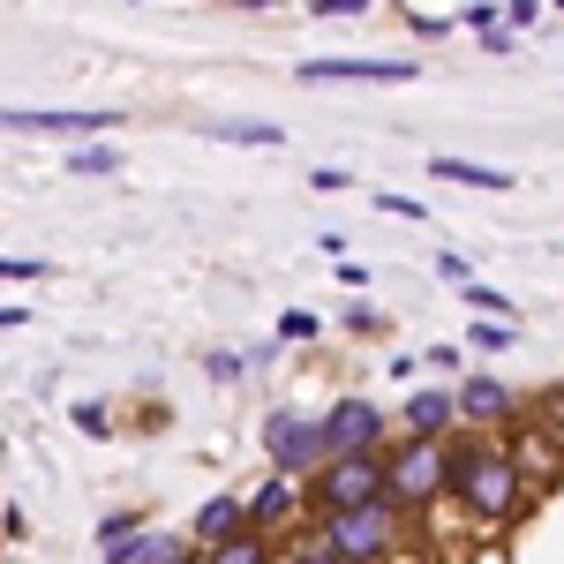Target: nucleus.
Returning a JSON list of instances; mask_svg holds the SVG:
<instances>
[{
  "mask_svg": "<svg viewBox=\"0 0 564 564\" xmlns=\"http://www.w3.org/2000/svg\"><path fill=\"white\" fill-rule=\"evenodd\" d=\"M316 332H324V324H316L308 308H286V316H279V339H294V347H302V339H316Z\"/></svg>",
  "mask_w": 564,
  "mask_h": 564,
  "instance_id": "26",
  "label": "nucleus"
},
{
  "mask_svg": "<svg viewBox=\"0 0 564 564\" xmlns=\"http://www.w3.org/2000/svg\"><path fill=\"white\" fill-rule=\"evenodd\" d=\"M406 23H414V39H444L452 31V15H406Z\"/></svg>",
  "mask_w": 564,
  "mask_h": 564,
  "instance_id": "33",
  "label": "nucleus"
},
{
  "mask_svg": "<svg viewBox=\"0 0 564 564\" xmlns=\"http://www.w3.org/2000/svg\"><path fill=\"white\" fill-rule=\"evenodd\" d=\"M181 564H204V550H181Z\"/></svg>",
  "mask_w": 564,
  "mask_h": 564,
  "instance_id": "36",
  "label": "nucleus"
},
{
  "mask_svg": "<svg viewBox=\"0 0 564 564\" xmlns=\"http://www.w3.org/2000/svg\"><path fill=\"white\" fill-rule=\"evenodd\" d=\"M430 174H436V181H459V188H520V181L505 174V166H481V159H452V151H436Z\"/></svg>",
  "mask_w": 564,
  "mask_h": 564,
  "instance_id": "14",
  "label": "nucleus"
},
{
  "mask_svg": "<svg viewBox=\"0 0 564 564\" xmlns=\"http://www.w3.org/2000/svg\"><path fill=\"white\" fill-rule=\"evenodd\" d=\"M68 174L113 181V174H121V151H113V143H76V151H68Z\"/></svg>",
  "mask_w": 564,
  "mask_h": 564,
  "instance_id": "17",
  "label": "nucleus"
},
{
  "mask_svg": "<svg viewBox=\"0 0 564 564\" xmlns=\"http://www.w3.org/2000/svg\"><path fill=\"white\" fill-rule=\"evenodd\" d=\"M234 534H249V512H241V489H218L196 505V527H188V542L196 550H218V542H234Z\"/></svg>",
  "mask_w": 564,
  "mask_h": 564,
  "instance_id": "12",
  "label": "nucleus"
},
{
  "mask_svg": "<svg viewBox=\"0 0 564 564\" xmlns=\"http://www.w3.org/2000/svg\"><path fill=\"white\" fill-rule=\"evenodd\" d=\"M212 143H257V151H271V143H286V129H271V121H218V129H204Z\"/></svg>",
  "mask_w": 564,
  "mask_h": 564,
  "instance_id": "18",
  "label": "nucleus"
},
{
  "mask_svg": "<svg viewBox=\"0 0 564 564\" xmlns=\"http://www.w3.org/2000/svg\"><path fill=\"white\" fill-rule=\"evenodd\" d=\"M212 377H218V384H241V377H249V361H241V354H212Z\"/></svg>",
  "mask_w": 564,
  "mask_h": 564,
  "instance_id": "32",
  "label": "nucleus"
},
{
  "mask_svg": "<svg viewBox=\"0 0 564 564\" xmlns=\"http://www.w3.org/2000/svg\"><path fill=\"white\" fill-rule=\"evenodd\" d=\"M308 534H316L324 557H339V564H391L406 550L414 520L399 505H369V512H332V520H316Z\"/></svg>",
  "mask_w": 564,
  "mask_h": 564,
  "instance_id": "3",
  "label": "nucleus"
},
{
  "mask_svg": "<svg viewBox=\"0 0 564 564\" xmlns=\"http://www.w3.org/2000/svg\"><path fill=\"white\" fill-rule=\"evenodd\" d=\"M369 8H377V0H308V15H324V23H332V15L347 23V15H369Z\"/></svg>",
  "mask_w": 564,
  "mask_h": 564,
  "instance_id": "27",
  "label": "nucleus"
},
{
  "mask_svg": "<svg viewBox=\"0 0 564 564\" xmlns=\"http://www.w3.org/2000/svg\"><path fill=\"white\" fill-rule=\"evenodd\" d=\"M422 68L414 61H399V53H332V61H302L294 68V84L324 90V84H414Z\"/></svg>",
  "mask_w": 564,
  "mask_h": 564,
  "instance_id": "7",
  "label": "nucleus"
},
{
  "mask_svg": "<svg viewBox=\"0 0 564 564\" xmlns=\"http://www.w3.org/2000/svg\"><path fill=\"white\" fill-rule=\"evenodd\" d=\"M391 430L444 444V436L459 430V399H452V391H406V406H399V422H391Z\"/></svg>",
  "mask_w": 564,
  "mask_h": 564,
  "instance_id": "11",
  "label": "nucleus"
},
{
  "mask_svg": "<svg viewBox=\"0 0 564 564\" xmlns=\"http://www.w3.org/2000/svg\"><path fill=\"white\" fill-rule=\"evenodd\" d=\"M459 302L475 308L481 324H512V332H520V308H512V294H497V286H481V279H475V286H459Z\"/></svg>",
  "mask_w": 564,
  "mask_h": 564,
  "instance_id": "15",
  "label": "nucleus"
},
{
  "mask_svg": "<svg viewBox=\"0 0 564 564\" xmlns=\"http://www.w3.org/2000/svg\"><path fill=\"white\" fill-rule=\"evenodd\" d=\"M384 497L414 520V512H436L452 505V436L430 444V436H391L384 452Z\"/></svg>",
  "mask_w": 564,
  "mask_h": 564,
  "instance_id": "2",
  "label": "nucleus"
},
{
  "mask_svg": "<svg viewBox=\"0 0 564 564\" xmlns=\"http://www.w3.org/2000/svg\"><path fill=\"white\" fill-rule=\"evenodd\" d=\"M452 505H459L481 534L520 520L527 481H520L512 444H497V436H459V444H452Z\"/></svg>",
  "mask_w": 564,
  "mask_h": 564,
  "instance_id": "1",
  "label": "nucleus"
},
{
  "mask_svg": "<svg viewBox=\"0 0 564 564\" xmlns=\"http://www.w3.org/2000/svg\"><path fill=\"white\" fill-rule=\"evenodd\" d=\"M436 279H452V286H475V263L459 257V249H444V257H436Z\"/></svg>",
  "mask_w": 564,
  "mask_h": 564,
  "instance_id": "28",
  "label": "nucleus"
},
{
  "mask_svg": "<svg viewBox=\"0 0 564 564\" xmlns=\"http://www.w3.org/2000/svg\"><path fill=\"white\" fill-rule=\"evenodd\" d=\"M294 564H339V557H324V550H316V534H302V542H294Z\"/></svg>",
  "mask_w": 564,
  "mask_h": 564,
  "instance_id": "35",
  "label": "nucleus"
},
{
  "mask_svg": "<svg viewBox=\"0 0 564 564\" xmlns=\"http://www.w3.org/2000/svg\"><path fill=\"white\" fill-rule=\"evenodd\" d=\"M384 377H391V384H414V377H422V354H391Z\"/></svg>",
  "mask_w": 564,
  "mask_h": 564,
  "instance_id": "31",
  "label": "nucleus"
},
{
  "mask_svg": "<svg viewBox=\"0 0 564 564\" xmlns=\"http://www.w3.org/2000/svg\"><path fill=\"white\" fill-rule=\"evenodd\" d=\"M181 550H196V542H181V534H159V527H143L129 542H113V550H98L106 564H181Z\"/></svg>",
  "mask_w": 564,
  "mask_h": 564,
  "instance_id": "13",
  "label": "nucleus"
},
{
  "mask_svg": "<svg viewBox=\"0 0 564 564\" xmlns=\"http://www.w3.org/2000/svg\"><path fill=\"white\" fill-rule=\"evenodd\" d=\"M8 135H61V143H106V129H121L113 106H0Z\"/></svg>",
  "mask_w": 564,
  "mask_h": 564,
  "instance_id": "6",
  "label": "nucleus"
},
{
  "mask_svg": "<svg viewBox=\"0 0 564 564\" xmlns=\"http://www.w3.org/2000/svg\"><path fill=\"white\" fill-rule=\"evenodd\" d=\"M377 212H391V218H430V204H422V196H399V188H377Z\"/></svg>",
  "mask_w": 564,
  "mask_h": 564,
  "instance_id": "25",
  "label": "nucleus"
},
{
  "mask_svg": "<svg viewBox=\"0 0 564 564\" xmlns=\"http://www.w3.org/2000/svg\"><path fill=\"white\" fill-rule=\"evenodd\" d=\"M143 512H106V520H98V550H113V542H129V534H143Z\"/></svg>",
  "mask_w": 564,
  "mask_h": 564,
  "instance_id": "22",
  "label": "nucleus"
},
{
  "mask_svg": "<svg viewBox=\"0 0 564 564\" xmlns=\"http://www.w3.org/2000/svg\"><path fill=\"white\" fill-rule=\"evenodd\" d=\"M68 422H76L84 436H113V406H106V399H76V406H68Z\"/></svg>",
  "mask_w": 564,
  "mask_h": 564,
  "instance_id": "20",
  "label": "nucleus"
},
{
  "mask_svg": "<svg viewBox=\"0 0 564 564\" xmlns=\"http://www.w3.org/2000/svg\"><path fill=\"white\" fill-rule=\"evenodd\" d=\"M467 339H475L481 354H512V339H520V332H512V324H475Z\"/></svg>",
  "mask_w": 564,
  "mask_h": 564,
  "instance_id": "24",
  "label": "nucleus"
},
{
  "mask_svg": "<svg viewBox=\"0 0 564 564\" xmlns=\"http://www.w3.org/2000/svg\"><path fill=\"white\" fill-rule=\"evenodd\" d=\"M497 23H505V0H475V8H459V15H452V31H475V39H489Z\"/></svg>",
  "mask_w": 564,
  "mask_h": 564,
  "instance_id": "19",
  "label": "nucleus"
},
{
  "mask_svg": "<svg viewBox=\"0 0 564 564\" xmlns=\"http://www.w3.org/2000/svg\"><path fill=\"white\" fill-rule=\"evenodd\" d=\"M391 452V444H384ZM384 452H361V459H324L308 475V512L332 520V512H369V505H391L384 497Z\"/></svg>",
  "mask_w": 564,
  "mask_h": 564,
  "instance_id": "4",
  "label": "nucleus"
},
{
  "mask_svg": "<svg viewBox=\"0 0 564 564\" xmlns=\"http://www.w3.org/2000/svg\"><path fill=\"white\" fill-rule=\"evenodd\" d=\"M542 8H550V0H505V31H512V39L534 31V23H542Z\"/></svg>",
  "mask_w": 564,
  "mask_h": 564,
  "instance_id": "23",
  "label": "nucleus"
},
{
  "mask_svg": "<svg viewBox=\"0 0 564 564\" xmlns=\"http://www.w3.org/2000/svg\"><path fill=\"white\" fill-rule=\"evenodd\" d=\"M263 452H271V475H286V481H308L316 467H324V436H316V422L308 414H271L263 422Z\"/></svg>",
  "mask_w": 564,
  "mask_h": 564,
  "instance_id": "8",
  "label": "nucleus"
},
{
  "mask_svg": "<svg viewBox=\"0 0 564 564\" xmlns=\"http://www.w3.org/2000/svg\"><path fill=\"white\" fill-rule=\"evenodd\" d=\"M452 399H459V422H475V430H512V422L527 414L520 391L505 384V377H489V369H481V377H459Z\"/></svg>",
  "mask_w": 564,
  "mask_h": 564,
  "instance_id": "9",
  "label": "nucleus"
},
{
  "mask_svg": "<svg viewBox=\"0 0 564 564\" xmlns=\"http://www.w3.org/2000/svg\"><path fill=\"white\" fill-rule=\"evenodd\" d=\"M0 279L15 286V279H45V263L39 257H0Z\"/></svg>",
  "mask_w": 564,
  "mask_h": 564,
  "instance_id": "30",
  "label": "nucleus"
},
{
  "mask_svg": "<svg viewBox=\"0 0 564 564\" xmlns=\"http://www.w3.org/2000/svg\"><path fill=\"white\" fill-rule=\"evenodd\" d=\"M339 324H347L354 339H377V332H391L384 308H369V302H347V308H339Z\"/></svg>",
  "mask_w": 564,
  "mask_h": 564,
  "instance_id": "21",
  "label": "nucleus"
},
{
  "mask_svg": "<svg viewBox=\"0 0 564 564\" xmlns=\"http://www.w3.org/2000/svg\"><path fill=\"white\" fill-rule=\"evenodd\" d=\"M316 436H324V459H361V452H384L391 444V414L377 399H361V391H339L332 414L316 422Z\"/></svg>",
  "mask_w": 564,
  "mask_h": 564,
  "instance_id": "5",
  "label": "nucleus"
},
{
  "mask_svg": "<svg viewBox=\"0 0 564 564\" xmlns=\"http://www.w3.org/2000/svg\"><path fill=\"white\" fill-rule=\"evenodd\" d=\"M241 512H249V534H279V527H294L308 512V481H286V475H263L249 497H241Z\"/></svg>",
  "mask_w": 564,
  "mask_h": 564,
  "instance_id": "10",
  "label": "nucleus"
},
{
  "mask_svg": "<svg viewBox=\"0 0 564 564\" xmlns=\"http://www.w3.org/2000/svg\"><path fill=\"white\" fill-rule=\"evenodd\" d=\"M279 550H271V534H234V542H218V550H204V564H271Z\"/></svg>",
  "mask_w": 564,
  "mask_h": 564,
  "instance_id": "16",
  "label": "nucleus"
},
{
  "mask_svg": "<svg viewBox=\"0 0 564 564\" xmlns=\"http://www.w3.org/2000/svg\"><path fill=\"white\" fill-rule=\"evenodd\" d=\"M332 271H339V286H354V294L369 286V271H361V263H354V257H339V263H332Z\"/></svg>",
  "mask_w": 564,
  "mask_h": 564,
  "instance_id": "34",
  "label": "nucleus"
},
{
  "mask_svg": "<svg viewBox=\"0 0 564 564\" xmlns=\"http://www.w3.org/2000/svg\"><path fill=\"white\" fill-rule=\"evenodd\" d=\"M308 188H316V196H339V188H354V174H347V166H316Z\"/></svg>",
  "mask_w": 564,
  "mask_h": 564,
  "instance_id": "29",
  "label": "nucleus"
}]
</instances>
